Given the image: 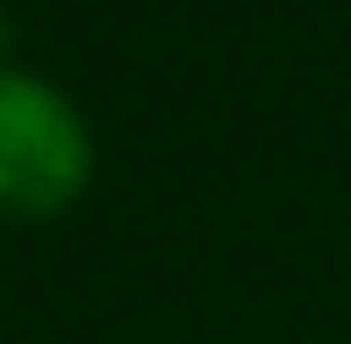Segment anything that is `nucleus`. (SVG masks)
<instances>
[{
	"instance_id": "obj_1",
	"label": "nucleus",
	"mask_w": 351,
	"mask_h": 344,
	"mask_svg": "<svg viewBox=\"0 0 351 344\" xmlns=\"http://www.w3.org/2000/svg\"><path fill=\"white\" fill-rule=\"evenodd\" d=\"M93 186V130L58 79L0 65V215L51 223Z\"/></svg>"
}]
</instances>
